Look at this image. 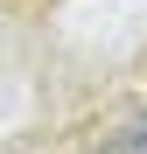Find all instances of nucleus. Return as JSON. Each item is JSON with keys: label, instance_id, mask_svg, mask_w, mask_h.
Wrapping results in <instances>:
<instances>
[{"label": "nucleus", "instance_id": "obj_1", "mask_svg": "<svg viewBox=\"0 0 147 154\" xmlns=\"http://www.w3.org/2000/svg\"><path fill=\"white\" fill-rule=\"evenodd\" d=\"M112 154H147V119H140V126H126V133L112 140Z\"/></svg>", "mask_w": 147, "mask_h": 154}]
</instances>
